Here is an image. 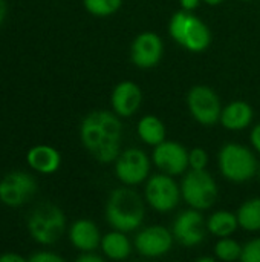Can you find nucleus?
<instances>
[{
    "mask_svg": "<svg viewBox=\"0 0 260 262\" xmlns=\"http://www.w3.org/2000/svg\"><path fill=\"white\" fill-rule=\"evenodd\" d=\"M201 2H202V0H179L181 8L185 9V11H193V9H196V8L199 6Z\"/></svg>",
    "mask_w": 260,
    "mask_h": 262,
    "instance_id": "31",
    "label": "nucleus"
},
{
    "mask_svg": "<svg viewBox=\"0 0 260 262\" xmlns=\"http://www.w3.org/2000/svg\"><path fill=\"white\" fill-rule=\"evenodd\" d=\"M152 161L161 170V173L178 177L184 175L188 166V150L176 143V141H167L164 140L161 144L155 146L152 154Z\"/></svg>",
    "mask_w": 260,
    "mask_h": 262,
    "instance_id": "12",
    "label": "nucleus"
},
{
    "mask_svg": "<svg viewBox=\"0 0 260 262\" xmlns=\"http://www.w3.org/2000/svg\"><path fill=\"white\" fill-rule=\"evenodd\" d=\"M239 227L245 232H260V198L245 201L236 212Z\"/></svg>",
    "mask_w": 260,
    "mask_h": 262,
    "instance_id": "22",
    "label": "nucleus"
},
{
    "mask_svg": "<svg viewBox=\"0 0 260 262\" xmlns=\"http://www.w3.org/2000/svg\"><path fill=\"white\" fill-rule=\"evenodd\" d=\"M207 229L213 236L218 238L231 236L239 229L238 216L230 210H218L207 220Z\"/></svg>",
    "mask_w": 260,
    "mask_h": 262,
    "instance_id": "21",
    "label": "nucleus"
},
{
    "mask_svg": "<svg viewBox=\"0 0 260 262\" xmlns=\"http://www.w3.org/2000/svg\"><path fill=\"white\" fill-rule=\"evenodd\" d=\"M181 196V186H178L173 177L158 173L147 178L144 187V198L153 210L167 213L179 204Z\"/></svg>",
    "mask_w": 260,
    "mask_h": 262,
    "instance_id": "7",
    "label": "nucleus"
},
{
    "mask_svg": "<svg viewBox=\"0 0 260 262\" xmlns=\"http://www.w3.org/2000/svg\"><path fill=\"white\" fill-rule=\"evenodd\" d=\"M26 161L32 170L43 175H49L58 170L61 164V157L55 147L48 144H37L28 150Z\"/></svg>",
    "mask_w": 260,
    "mask_h": 262,
    "instance_id": "18",
    "label": "nucleus"
},
{
    "mask_svg": "<svg viewBox=\"0 0 260 262\" xmlns=\"http://www.w3.org/2000/svg\"><path fill=\"white\" fill-rule=\"evenodd\" d=\"M162 54H164V43L161 37L150 31L136 35L130 46L132 63L139 69L155 68L161 61Z\"/></svg>",
    "mask_w": 260,
    "mask_h": 262,
    "instance_id": "14",
    "label": "nucleus"
},
{
    "mask_svg": "<svg viewBox=\"0 0 260 262\" xmlns=\"http://www.w3.org/2000/svg\"><path fill=\"white\" fill-rule=\"evenodd\" d=\"M198 262H215L216 258H211V256H204V258H198L196 259Z\"/></svg>",
    "mask_w": 260,
    "mask_h": 262,
    "instance_id": "34",
    "label": "nucleus"
},
{
    "mask_svg": "<svg viewBox=\"0 0 260 262\" xmlns=\"http://www.w3.org/2000/svg\"><path fill=\"white\" fill-rule=\"evenodd\" d=\"M250 140H251L253 147L260 154V123L253 127V130H251V134H250Z\"/></svg>",
    "mask_w": 260,
    "mask_h": 262,
    "instance_id": "29",
    "label": "nucleus"
},
{
    "mask_svg": "<svg viewBox=\"0 0 260 262\" xmlns=\"http://www.w3.org/2000/svg\"><path fill=\"white\" fill-rule=\"evenodd\" d=\"M29 262H63L64 258L52 252H37L28 258Z\"/></svg>",
    "mask_w": 260,
    "mask_h": 262,
    "instance_id": "27",
    "label": "nucleus"
},
{
    "mask_svg": "<svg viewBox=\"0 0 260 262\" xmlns=\"http://www.w3.org/2000/svg\"><path fill=\"white\" fill-rule=\"evenodd\" d=\"M207 223L198 209H188L181 212L172 227L175 241L184 247H196L204 243L207 233Z\"/></svg>",
    "mask_w": 260,
    "mask_h": 262,
    "instance_id": "11",
    "label": "nucleus"
},
{
    "mask_svg": "<svg viewBox=\"0 0 260 262\" xmlns=\"http://www.w3.org/2000/svg\"><path fill=\"white\" fill-rule=\"evenodd\" d=\"M222 177L231 183H245L256 177L259 164L256 155L244 144L228 143L221 147L218 155Z\"/></svg>",
    "mask_w": 260,
    "mask_h": 262,
    "instance_id": "4",
    "label": "nucleus"
},
{
    "mask_svg": "<svg viewBox=\"0 0 260 262\" xmlns=\"http://www.w3.org/2000/svg\"><path fill=\"white\" fill-rule=\"evenodd\" d=\"M37 192L35 180L26 172H11L0 180V201L8 207H20Z\"/></svg>",
    "mask_w": 260,
    "mask_h": 262,
    "instance_id": "10",
    "label": "nucleus"
},
{
    "mask_svg": "<svg viewBox=\"0 0 260 262\" xmlns=\"http://www.w3.org/2000/svg\"><path fill=\"white\" fill-rule=\"evenodd\" d=\"M100 249L104 255V258L112 259V261H123L127 259L132 253V243L126 236L124 232L120 230H112L106 233L101 238Z\"/></svg>",
    "mask_w": 260,
    "mask_h": 262,
    "instance_id": "19",
    "label": "nucleus"
},
{
    "mask_svg": "<svg viewBox=\"0 0 260 262\" xmlns=\"http://www.w3.org/2000/svg\"><path fill=\"white\" fill-rule=\"evenodd\" d=\"M170 37L190 52H202L211 43L210 28L192 11L181 9L169 21Z\"/></svg>",
    "mask_w": 260,
    "mask_h": 262,
    "instance_id": "3",
    "label": "nucleus"
},
{
    "mask_svg": "<svg viewBox=\"0 0 260 262\" xmlns=\"http://www.w3.org/2000/svg\"><path fill=\"white\" fill-rule=\"evenodd\" d=\"M205 5H210V6H218V5H221L224 0H202Z\"/></svg>",
    "mask_w": 260,
    "mask_h": 262,
    "instance_id": "33",
    "label": "nucleus"
},
{
    "mask_svg": "<svg viewBox=\"0 0 260 262\" xmlns=\"http://www.w3.org/2000/svg\"><path fill=\"white\" fill-rule=\"evenodd\" d=\"M146 215L144 200L141 195L130 189V186H123L109 195L106 204V221L115 230L130 233L143 226Z\"/></svg>",
    "mask_w": 260,
    "mask_h": 262,
    "instance_id": "2",
    "label": "nucleus"
},
{
    "mask_svg": "<svg viewBox=\"0 0 260 262\" xmlns=\"http://www.w3.org/2000/svg\"><path fill=\"white\" fill-rule=\"evenodd\" d=\"M98 226L90 220H78L69 229V241L80 252H93L101 244Z\"/></svg>",
    "mask_w": 260,
    "mask_h": 262,
    "instance_id": "16",
    "label": "nucleus"
},
{
    "mask_svg": "<svg viewBox=\"0 0 260 262\" xmlns=\"http://www.w3.org/2000/svg\"><path fill=\"white\" fill-rule=\"evenodd\" d=\"M83 5L95 17H109L121 8L123 0H83Z\"/></svg>",
    "mask_w": 260,
    "mask_h": 262,
    "instance_id": "24",
    "label": "nucleus"
},
{
    "mask_svg": "<svg viewBox=\"0 0 260 262\" xmlns=\"http://www.w3.org/2000/svg\"><path fill=\"white\" fill-rule=\"evenodd\" d=\"M173 241L175 238H173L172 230L162 226L153 224V226L144 227L143 230L136 233L133 246L141 256L159 258V256L167 255L172 250Z\"/></svg>",
    "mask_w": 260,
    "mask_h": 262,
    "instance_id": "13",
    "label": "nucleus"
},
{
    "mask_svg": "<svg viewBox=\"0 0 260 262\" xmlns=\"http://www.w3.org/2000/svg\"><path fill=\"white\" fill-rule=\"evenodd\" d=\"M215 258L224 262H233L236 259H241L242 255V246L231 239L230 236L227 238H219V241L215 246Z\"/></svg>",
    "mask_w": 260,
    "mask_h": 262,
    "instance_id": "23",
    "label": "nucleus"
},
{
    "mask_svg": "<svg viewBox=\"0 0 260 262\" xmlns=\"http://www.w3.org/2000/svg\"><path fill=\"white\" fill-rule=\"evenodd\" d=\"M181 195L192 209L202 212L215 206L219 196V189L215 178L207 170L192 169L182 178Z\"/></svg>",
    "mask_w": 260,
    "mask_h": 262,
    "instance_id": "6",
    "label": "nucleus"
},
{
    "mask_svg": "<svg viewBox=\"0 0 260 262\" xmlns=\"http://www.w3.org/2000/svg\"><path fill=\"white\" fill-rule=\"evenodd\" d=\"M121 117L110 111L89 112L80 126V140L84 149L101 164L116 160L121 152Z\"/></svg>",
    "mask_w": 260,
    "mask_h": 262,
    "instance_id": "1",
    "label": "nucleus"
},
{
    "mask_svg": "<svg viewBox=\"0 0 260 262\" xmlns=\"http://www.w3.org/2000/svg\"><path fill=\"white\" fill-rule=\"evenodd\" d=\"M187 106L192 117L204 126H213L219 121L222 104L219 95L205 84L193 86L187 94Z\"/></svg>",
    "mask_w": 260,
    "mask_h": 262,
    "instance_id": "8",
    "label": "nucleus"
},
{
    "mask_svg": "<svg viewBox=\"0 0 260 262\" xmlns=\"http://www.w3.org/2000/svg\"><path fill=\"white\" fill-rule=\"evenodd\" d=\"M245 2H248V0H245Z\"/></svg>",
    "mask_w": 260,
    "mask_h": 262,
    "instance_id": "36",
    "label": "nucleus"
},
{
    "mask_svg": "<svg viewBox=\"0 0 260 262\" xmlns=\"http://www.w3.org/2000/svg\"><path fill=\"white\" fill-rule=\"evenodd\" d=\"M259 180H260V169H259Z\"/></svg>",
    "mask_w": 260,
    "mask_h": 262,
    "instance_id": "35",
    "label": "nucleus"
},
{
    "mask_svg": "<svg viewBox=\"0 0 260 262\" xmlns=\"http://www.w3.org/2000/svg\"><path fill=\"white\" fill-rule=\"evenodd\" d=\"M28 259L18 253H3L0 255V262H26Z\"/></svg>",
    "mask_w": 260,
    "mask_h": 262,
    "instance_id": "30",
    "label": "nucleus"
},
{
    "mask_svg": "<svg viewBox=\"0 0 260 262\" xmlns=\"http://www.w3.org/2000/svg\"><path fill=\"white\" fill-rule=\"evenodd\" d=\"M242 262H260V238H254L242 246Z\"/></svg>",
    "mask_w": 260,
    "mask_h": 262,
    "instance_id": "26",
    "label": "nucleus"
},
{
    "mask_svg": "<svg viewBox=\"0 0 260 262\" xmlns=\"http://www.w3.org/2000/svg\"><path fill=\"white\" fill-rule=\"evenodd\" d=\"M77 261L78 262H103L104 258L97 255L95 250L93 252H81L80 256H77Z\"/></svg>",
    "mask_w": 260,
    "mask_h": 262,
    "instance_id": "28",
    "label": "nucleus"
},
{
    "mask_svg": "<svg viewBox=\"0 0 260 262\" xmlns=\"http://www.w3.org/2000/svg\"><path fill=\"white\" fill-rule=\"evenodd\" d=\"M138 137L147 146H158L166 140V126L156 115H144L136 126Z\"/></svg>",
    "mask_w": 260,
    "mask_h": 262,
    "instance_id": "20",
    "label": "nucleus"
},
{
    "mask_svg": "<svg viewBox=\"0 0 260 262\" xmlns=\"http://www.w3.org/2000/svg\"><path fill=\"white\" fill-rule=\"evenodd\" d=\"M6 14H8V5H6V0H0V25L5 21Z\"/></svg>",
    "mask_w": 260,
    "mask_h": 262,
    "instance_id": "32",
    "label": "nucleus"
},
{
    "mask_svg": "<svg viewBox=\"0 0 260 262\" xmlns=\"http://www.w3.org/2000/svg\"><path fill=\"white\" fill-rule=\"evenodd\" d=\"M188 166L195 170H205L208 166V154L202 147H193L188 150Z\"/></svg>",
    "mask_w": 260,
    "mask_h": 262,
    "instance_id": "25",
    "label": "nucleus"
},
{
    "mask_svg": "<svg viewBox=\"0 0 260 262\" xmlns=\"http://www.w3.org/2000/svg\"><path fill=\"white\" fill-rule=\"evenodd\" d=\"M115 175L124 186H138L147 181L150 173V158L147 154L136 147L121 150L116 157Z\"/></svg>",
    "mask_w": 260,
    "mask_h": 262,
    "instance_id": "9",
    "label": "nucleus"
},
{
    "mask_svg": "<svg viewBox=\"0 0 260 262\" xmlns=\"http://www.w3.org/2000/svg\"><path fill=\"white\" fill-rule=\"evenodd\" d=\"M253 117H254L253 107L247 101L234 100V101L228 103L225 107H222L219 123L227 130L239 132V130L247 129L251 124Z\"/></svg>",
    "mask_w": 260,
    "mask_h": 262,
    "instance_id": "17",
    "label": "nucleus"
},
{
    "mask_svg": "<svg viewBox=\"0 0 260 262\" xmlns=\"http://www.w3.org/2000/svg\"><path fill=\"white\" fill-rule=\"evenodd\" d=\"M143 103V91L133 81H121L115 86L110 95L112 111L121 118L133 117Z\"/></svg>",
    "mask_w": 260,
    "mask_h": 262,
    "instance_id": "15",
    "label": "nucleus"
},
{
    "mask_svg": "<svg viewBox=\"0 0 260 262\" xmlns=\"http://www.w3.org/2000/svg\"><path fill=\"white\" fill-rule=\"evenodd\" d=\"M66 230V216L63 210L54 204L38 206L28 220V232L31 238L41 246H52L63 236Z\"/></svg>",
    "mask_w": 260,
    "mask_h": 262,
    "instance_id": "5",
    "label": "nucleus"
}]
</instances>
